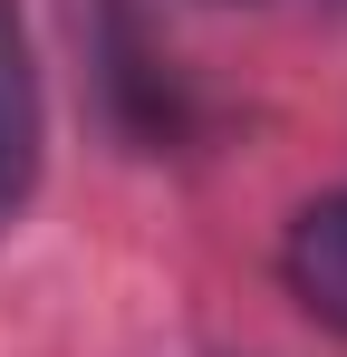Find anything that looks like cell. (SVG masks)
Wrapping results in <instances>:
<instances>
[{"label": "cell", "instance_id": "1", "mask_svg": "<svg viewBox=\"0 0 347 357\" xmlns=\"http://www.w3.org/2000/svg\"><path fill=\"white\" fill-rule=\"evenodd\" d=\"M39 155H49V107H39V49L20 0H0V232L29 213L39 193Z\"/></svg>", "mask_w": 347, "mask_h": 357}, {"label": "cell", "instance_id": "2", "mask_svg": "<svg viewBox=\"0 0 347 357\" xmlns=\"http://www.w3.org/2000/svg\"><path fill=\"white\" fill-rule=\"evenodd\" d=\"M280 280L309 319H328L347 338V193H318L289 213V241H280Z\"/></svg>", "mask_w": 347, "mask_h": 357}]
</instances>
